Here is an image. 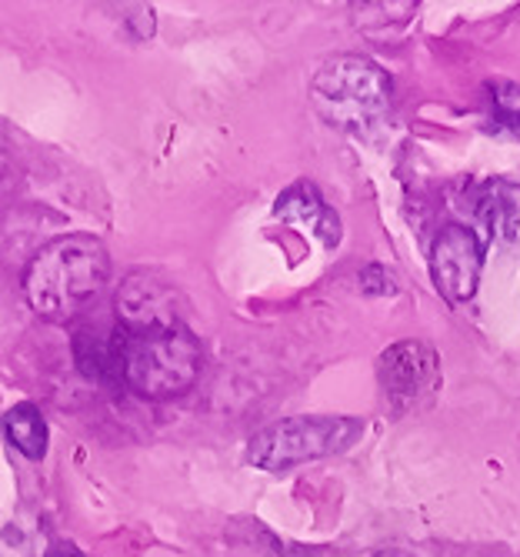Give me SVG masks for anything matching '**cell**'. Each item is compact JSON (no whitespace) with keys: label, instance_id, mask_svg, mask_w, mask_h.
<instances>
[{"label":"cell","instance_id":"1","mask_svg":"<svg viewBox=\"0 0 520 557\" xmlns=\"http://www.w3.org/2000/svg\"><path fill=\"white\" fill-rule=\"evenodd\" d=\"M108 358L111 384H124L147 400H171L197 384L203 368V347L187 324H117L108 334Z\"/></svg>","mask_w":520,"mask_h":557},{"label":"cell","instance_id":"2","mask_svg":"<svg viewBox=\"0 0 520 557\" xmlns=\"http://www.w3.org/2000/svg\"><path fill=\"white\" fill-rule=\"evenodd\" d=\"M111 277L108 244L94 234H67L50 240L24 271L27 308L50 324L74 321L84 304Z\"/></svg>","mask_w":520,"mask_h":557},{"label":"cell","instance_id":"3","mask_svg":"<svg viewBox=\"0 0 520 557\" xmlns=\"http://www.w3.org/2000/svg\"><path fill=\"white\" fill-rule=\"evenodd\" d=\"M394 84L371 58L337 54L321 64L310 81V104L318 117L337 131L363 134L384 121Z\"/></svg>","mask_w":520,"mask_h":557},{"label":"cell","instance_id":"4","mask_svg":"<svg viewBox=\"0 0 520 557\" xmlns=\"http://www.w3.org/2000/svg\"><path fill=\"white\" fill-rule=\"evenodd\" d=\"M368 431L360 418L347 414H297L268 424L247 444V461L260 471H287L307 461H321L341 454Z\"/></svg>","mask_w":520,"mask_h":557},{"label":"cell","instance_id":"5","mask_svg":"<svg viewBox=\"0 0 520 557\" xmlns=\"http://www.w3.org/2000/svg\"><path fill=\"white\" fill-rule=\"evenodd\" d=\"M484 240L463 224H444L431 240V281L450 304H467L481 287Z\"/></svg>","mask_w":520,"mask_h":557},{"label":"cell","instance_id":"6","mask_svg":"<svg viewBox=\"0 0 520 557\" xmlns=\"http://www.w3.org/2000/svg\"><path fill=\"white\" fill-rule=\"evenodd\" d=\"M377 381L394 408H413L441 381V358L424 341H400L387 347L377 361Z\"/></svg>","mask_w":520,"mask_h":557},{"label":"cell","instance_id":"7","mask_svg":"<svg viewBox=\"0 0 520 557\" xmlns=\"http://www.w3.org/2000/svg\"><path fill=\"white\" fill-rule=\"evenodd\" d=\"M274 218L297 227V231H304L307 237H314L321 247H337L341 244V218L321 197V190L314 184H307V181H297L294 187H287L277 197Z\"/></svg>","mask_w":520,"mask_h":557},{"label":"cell","instance_id":"8","mask_svg":"<svg viewBox=\"0 0 520 557\" xmlns=\"http://www.w3.org/2000/svg\"><path fill=\"white\" fill-rule=\"evenodd\" d=\"M471 214L484 231L481 240L500 244L507 250L520 247V187L510 181H484L474 190Z\"/></svg>","mask_w":520,"mask_h":557},{"label":"cell","instance_id":"9","mask_svg":"<svg viewBox=\"0 0 520 557\" xmlns=\"http://www.w3.org/2000/svg\"><path fill=\"white\" fill-rule=\"evenodd\" d=\"M117 324L124 327H158V324H184L177 314V297L153 277L134 274L117 290Z\"/></svg>","mask_w":520,"mask_h":557},{"label":"cell","instance_id":"10","mask_svg":"<svg viewBox=\"0 0 520 557\" xmlns=\"http://www.w3.org/2000/svg\"><path fill=\"white\" fill-rule=\"evenodd\" d=\"M0 428H4V437L11 441V447H17L24 458L40 461L47 454V421L34 404H17V408H11Z\"/></svg>","mask_w":520,"mask_h":557},{"label":"cell","instance_id":"11","mask_svg":"<svg viewBox=\"0 0 520 557\" xmlns=\"http://www.w3.org/2000/svg\"><path fill=\"white\" fill-rule=\"evenodd\" d=\"M494 117L500 124L520 131V87L517 84H497L494 87Z\"/></svg>","mask_w":520,"mask_h":557},{"label":"cell","instance_id":"12","mask_svg":"<svg viewBox=\"0 0 520 557\" xmlns=\"http://www.w3.org/2000/svg\"><path fill=\"white\" fill-rule=\"evenodd\" d=\"M360 284H363V290H368V294H394L397 290L394 277L384 268H377V264L360 274Z\"/></svg>","mask_w":520,"mask_h":557},{"label":"cell","instance_id":"13","mask_svg":"<svg viewBox=\"0 0 520 557\" xmlns=\"http://www.w3.org/2000/svg\"><path fill=\"white\" fill-rule=\"evenodd\" d=\"M47 557H84V554H81L77 547H67V544H64V547H54Z\"/></svg>","mask_w":520,"mask_h":557},{"label":"cell","instance_id":"14","mask_svg":"<svg viewBox=\"0 0 520 557\" xmlns=\"http://www.w3.org/2000/svg\"><path fill=\"white\" fill-rule=\"evenodd\" d=\"M374 557H413V554H407V550H381Z\"/></svg>","mask_w":520,"mask_h":557}]
</instances>
